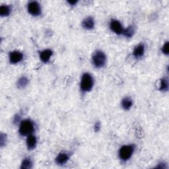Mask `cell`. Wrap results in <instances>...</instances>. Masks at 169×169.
<instances>
[{
    "label": "cell",
    "mask_w": 169,
    "mask_h": 169,
    "mask_svg": "<svg viewBox=\"0 0 169 169\" xmlns=\"http://www.w3.org/2000/svg\"><path fill=\"white\" fill-rule=\"evenodd\" d=\"M23 58V55L21 52L13 51L9 54V61L11 63L15 64L21 62Z\"/></svg>",
    "instance_id": "obj_7"
},
{
    "label": "cell",
    "mask_w": 169,
    "mask_h": 169,
    "mask_svg": "<svg viewBox=\"0 0 169 169\" xmlns=\"http://www.w3.org/2000/svg\"><path fill=\"white\" fill-rule=\"evenodd\" d=\"M69 156L68 155V154L66 153H60L59 155L57 156L56 158V162L58 164V165H64L66 164L67 161L69 160Z\"/></svg>",
    "instance_id": "obj_10"
},
{
    "label": "cell",
    "mask_w": 169,
    "mask_h": 169,
    "mask_svg": "<svg viewBox=\"0 0 169 169\" xmlns=\"http://www.w3.org/2000/svg\"><path fill=\"white\" fill-rule=\"evenodd\" d=\"M110 28L112 31L117 34H122L124 28L120 22L116 19H112L110 23Z\"/></svg>",
    "instance_id": "obj_6"
},
{
    "label": "cell",
    "mask_w": 169,
    "mask_h": 169,
    "mask_svg": "<svg viewBox=\"0 0 169 169\" xmlns=\"http://www.w3.org/2000/svg\"><path fill=\"white\" fill-rule=\"evenodd\" d=\"M27 145L29 150H32L36 147L37 145V138L36 137L32 135L28 136L27 140Z\"/></svg>",
    "instance_id": "obj_11"
},
{
    "label": "cell",
    "mask_w": 169,
    "mask_h": 169,
    "mask_svg": "<svg viewBox=\"0 0 169 169\" xmlns=\"http://www.w3.org/2000/svg\"><path fill=\"white\" fill-rule=\"evenodd\" d=\"M32 161L29 158H25L21 163V168L23 169H28L32 167Z\"/></svg>",
    "instance_id": "obj_16"
},
{
    "label": "cell",
    "mask_w": 169,
    "mask_h": 169,
    "mask_svg": "<svg viewBox=\"0 0 169 169\" xmlns=\"http://www.w3.org/2000/svg\"><path fill=\"white\" fill-rule=\"evenodd\" d=\"M133 105V101L131 98L129 97H125L122 101V106L124 109L128 110H130Z\"/></svg>",
    "instance_id": "obj_13"
},
{
    "label": "cell",
    "mask_w": 169,
    "mask_h": 169,
    "mask_svg": "<svg viewBox=\"0 0 169 169\" xmlns=\"http://www.w3.org/2000/svg\"><path fill=\"white\" fill-rule=\"evenodd\" d=\"M19 120V116L18 115H16L15 116V119H14V122H17Z\"/></svg>",
    "instance_id": "obj_24"
},
{
    "label": "cell",
    "mask_w": 169,
    "mask_h": 169,
    "mask_svg": "<svg viewBox=\"0 0 169 169\" xmlns=\"http://www.w3.org/2000/svg\"><path fill=\"white\" fill-rule=\"evenodd\" d=\"M34 126L33 122L30 120H24L20 124L19 133L23 136H29L34 132Z\"/></svg>",
    "instance_id": "obj_2"
},
{
    "label": "cell",
    "mask_w": 169,
    "mask_h": 169,
    "mask_svg": "<svg viewBox=\"0 0 169 169\" xmlns=\"http://www.w3.org/2000/svg\"><path fill=\"white\" fill-rule=\"evenodd\" d=\"M94 84L93 78L90 73H84L81 77L80 87L83 92L90 91Z\"/></svg>",
    "instance_id": "obj_1"
},
{
    "label": "cell",
    "mask_w": 169,
    "mask_h": 169,
    "mask_svg": "<svg viewBox=\"0 0 169 169\" xmlns=\"http://www.w3.org/2000/svg\"><path fill=\"white\" fill-rule=\"evenodd\" d=\"M28 11L34 16H38L41 13V8L40 4L37 2H31L28 4Z\"/></svg>",
    "instance_id": "obj_5"
},
{
    "label": "cell",
    "mask_w": 169,
    "mask_h": 169,
    "mask_svg": "<svg viewBox=\"0 0 169 169\" xmlns=\"http://www.w3.org/2000/svg\"><path fill=\"white\" fill-rule=\"evenodd\" d=\"M52 51L50 49L44 50L40 52V59L44 63H47L49 62L50 59L52 56Z\"/></svg>",
    "instance_id": "obj_8"
},
{
    "label": "cell",
    "mask_w": 169,
    "mask_h": 169,
    "mask_svg": "<svg viewBox=\"0 0 169 169\" xmlns=\"http://www.w3.org/2000/svg\"><path fill=\"white\" fill-rule=\"evenodd\" d=\"M11 13V7L6 5H3L0 7V15L2 17L8 16Z\"/></svg>",
    "instance_id": "obj_14"
},
{
    "label": "cell",
    "mask_w": 169,
    "mask_h": 169,
    "mask_svg": "<svg viewBox=\"0 0 169 169\" xmlns=\"http://www.w3.org/2000/svg\"><path fill=\"white\" fill-rule=\"evenodd\" d=\"M67 2L68 3L72 5V6H74V5H76L77 3V1H68Z\"/></svg>",
    "instance_id": "obj_23"
},
{
    "label": "cell",
    "mask_w": 169,
    "mask_h": 169,
    "mask_svg": "<svg viewBox=\"0 0 169 169\" xmlns=\"http://www.w3.org/2000/svg\"><path fill=\"white\" fill-rule=\"evenodd\" d=\"M82 26L83 28L87 30H91L94 28V22L91 17H88L84 19L82 22Z\"/></svg>",
    "instance_id": "obj_12"
},
{
    "label": "cell",
    "mask_w": 169,
    "mask_h": 169,
    "mask_svg": "<svg viewBox=\"0 0 169 169\" xmlns=\"http://www.w3.org/2000/svg\"><path fill=\"white\" fill-rule=\"evenodd\" d=\"M106 57L105 54L101 50H97L93 55V63L97 68H101L106 63Z\"/></svg>",
    "instance_id": "obj_3"
},
{
    "label": "cell",
    "mask_w": 169,
    "mask_h": 169,
    "mask_svg": "<svg viewBox=\"0 0 169 169\" xmlns=\"http://www.w3.org/2000/svg\"><path fill=\"white\" fill-rule=\"evenodd\" d=\"M28 84V79L26 77H22L19 79L17 82V86L20 89L24 88Z\"/></svg>",
    "instance_id": "obj_18"
},
{
    "label": "cell",
    "mask_w": 169,
    "mask_h": 169,
    "mask_svg": "<svg viewBox=\"0 0 169 169\" xmlns=\"http://www.w3.org/2000/svg\"><path fill=\"white\" fill-rule=\"evenodd\" d=\"M157 168H167L166 164L164 163V162H160L158 165V166L157 167Z\"/></svg>",
    "instance_id": "obj_22"
},
{
    "label": "cell",
    "mask_w": 169,
    "mask_h": 169,
    "mask_svg": "<svg viewBox=\"0 0 169 169\" xmlns=\"http://www.w3.org/2000/svg\"><path fill=\"white\" fill-rule=\"evenodd\" d=\"M144 52H145V46L143 44H140L134 48L133 55L136 58H140L143 56Z\"/></svg>",
    "instance_id": "obj_9"
},
{
    "label": "cell",
    "mask_w": 169,
    "mask_h": 169,
    "mask_svg": "<svg viewBox=\"0 0 169 169\" xmlns=\"http://www.w3.org/2000/svg\"><path fill=\"white\" fill-rule=\"evenodd\" d=\"M100 129H101V123L99 122H97L95 124V125H94V131L97 132L100 130Z\"/></svg>",
    "instance_id": "obj_21"
},
{
    "label": "cell",
    "mask_w": 169,
    "mask_h": 169,
    "mask_svg": "<svg viewBox=\"0 0 169 169\" xmlns=\"http://www.w3.org/2000/svg\"><path fill=\"white\" fill-rule=\"evenodd\" d=\"M134 32H135V27L133 25L129 26L127 28L124 30V32L122 34L128 38H131L133 35Z\"/></svg>",
    "instance_id": "obj_15"
},
{
    "label": "cell",
    "mask_w": 169,
    "mask_h": 169,
    "mask_svg": "<svg viewBox=\"0 0 169 169\" xmlns=\"http://www.w3.org/2000/svg\"><path fill=\"white\" fill-rule=\"evenodd\" d=\"M0 141H1V146L3 147V143H6V135L3 133H2L1 134V137H0Z\"/></svg>",
    "instance_id": "obj_20"
},
{
    "label": "cell",
    "mask_w": 169,
    "mask_h": 169,
    "mask_svg": "<svg viewBox=\"0 0 169 169\" xmlns=\"http://www.w3.org/2000/svg\"><path fill=\"white\" fill-rule=\"evenodd\" d=\"M168 50H169V43L168 42H166L165 44H164V45L162 47V52L165 54V55H168Z\"/></svg>",
    "instance_id": "obj_19"
},
{
    "label": "cell",
    "mask_w": 169,
    "mask_h": 169,
    "mask_svg": "<svg viewBox=\"0 0 169 169\" xmlns=\"http://www.w3.org/2000/svg\"><path fill=\"white\" fill-rule=\"evenodd\" d=\"M168 89V83L167 78H162L161 80V84L159 89L162 91H167Z\"/></svg>",
    "instance_id": "obj_17"
},
{
    "label": "cell",
    "mask_w": 169,
    "mask_h": 169,
    "mask_svg": "<svg viewBox=\"0 0 169 169\" xmlns=\"http://www.w3.org/2000/svg\"><path fill=\"white\" fill-rule=\"evenodd\" d=\"M134 150H135V147L133 145H124L119 151V157H120L121 160L126 161L130 159L133 155Z\"/></svg>",
    "instance_id": "obj_4"
}]
</instances>
